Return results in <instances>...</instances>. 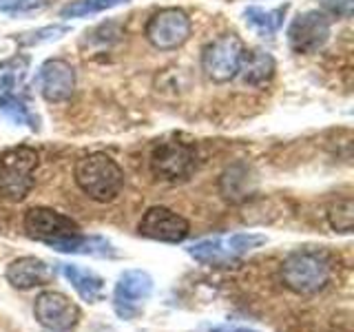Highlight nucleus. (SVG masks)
<instances>
[{"mask_svg": "<svg viewBox=\"0 0 354 332\" xmlns=\"http://www.w3.org/2000/svg\"><path fill=\"white\" fill-rule=\"evenodd\" d=\"M332 277V257L321 248H301L290 252L281 264V279L297 295L324 290Z\"/></svg>", "mask_w": 354, "mask_h": 332, "instance_id": "obj_1", "label": "nucleus"}, {"mask_svg": "<svg viewBox=\"0 0 354 332\" xmlns=\"http://www.w3.org/2000/svg\"><path fill=\"white\" fill-rule=\"evenodd\" d=\"M75 184L93 202L106 204L124 188V171L106 153H91L75 164Z\"/></svg>", "mask_w": 354, "mask_h": 332, "instance_id": "obj_2", "label": "nucleus"}, {"mask_svg": "<svg viewBox=\"0 0 354 332\" xmlns=\"http://www.w3.org/2000/svg\"><path fill=\"white\" fill-rule=\"evenodd\" d=\"M38 153L31 147H14L0 155V197L22 202L36 184Z\"/></svg>", "mask_w": 354, "mask_h": 332, "instance_id": "obj_3", "label": "nucleus"}, {"mask_svg": "<svg viewBox=\"0 0 354 332\" xmlns=\"http://www.w3.org/2000/svg\"><path fill=\"white\" fill-rule=\"evenodd\" d=\"M266 243L263 235L257 232H235V235H217L213 239H202L188 248V255L206 266H226L237 261L246 252Z\"/></svg>", "mask_w": 354, "mask_h": 332, "instance_id": "obj_4", "label": "nucleus"}, {"mask_svg": "<svg viewBox=\"0 0 354 332\" xmlns=\"http://www.w3.org/2000/svg\"><path fill=\"white\" fill-rule=\"evenodd\" d=\"M197 169V151L186 142H160L151 153V173L164 182H184Z\"/></svg>", "mask_w": 354, "mask_h": 332, "instance_id": "obj_5", "label": "nucleus"}, {"mask_svg": "<svg viewBox=\"0 0 354 332\" xmlns=\"http://www.w3.org/2000/svg\"><path fill=\"white\" fill-rule=\"evenodd\" d=\"M243 51H246V47H243V42L235 33L219 36L204 47L202 69L213 82H230L239 73Z\"/></svg>", "mask_w": 354, "mask_h": 332, "instance_id": "obj_6", "label": "nucleus"}, {"mask_svg": "<svg viewBox=\"0 0 354 332\" xmlns=\"http://www.w3.org/2000/svg\"><path fill=\"white\" fill-rule=\"evenodd\" d=\"M191 18H188L182 9H162L158 14H153L147 22L144 36L160 51H173L180 49L182 44L191 38Z\"/></svg>", "mask_w": 354, "mask_h": 332, "instance_id": "obj_7", "label": "nucleus"}, {"mask_svg": "<svg viewBox=\"0 0 354 332\" xmlns=\"http://www.w3.org/2000/svg\"><path fill=\"white\" fill-rule=\"evenodd\" d=\"M330 18L324 11H306L299 14L290 27H288V42L295 53H317L319 49L326 47V42L330 40Z\"/></svg>", "mask_w": 354, "mask_h": 332, "instance_id": "obj_8", "label": "nucleus"}, {"mask_svg": "<svg viewBox=\"0 0 354 332\" xmlns=\"http://www.w3.org/2000/svg\"><path fill=\"white\" fill-rule=\"evenodd\" d=\"M33 317L51 332H66L80 321V308L58 290H44L36 297Z\"/></svg>", "mask_w": 354, "mask_h": 332, "instance_id": "obj_9", "label": "nucleus"}, {"mask_svg": "<svg viewBox=\"0 0 354 332\" xmlns=\"http://www.w3.org/2000/svg\"><path fill=\"white\" fill-rule=\"evenodd\" d=\"M25 230L31 239L44 241L49 246L53 241L77 235V232H80V226H77V221H73L71 217H66L53 208L33 206L25 215Z\"/></svg>", "mask_w": 354, "mask_h": 332, "instance_id": "obj_10", "label": "nucleus"}, {"mask_svg": "<svg viewBox=\"0 0 354 332\" xmlns=\"http://www.w3.org/2000/svg\"><path fill=\"white\" fill-rule=\"evenodd\" d=\"M138 232L142 237L153 241H166V243H180L188 237L191 226L188 221L177 215L175 210L166 206H151L147 213L142 215Z\"/></svg>", "mask_w": 354, "mask_h": 332, "instance_id": "obj_11", "label": "nucleus"}, {"mask_svg": "<svg viewBox=\"0 0 354 332\" xmlns=\"http://www.w3.org/2000/svg\"><path fill=\"white\" fill-rule=\"evenodd\" d=\"M153 293V277L144 270H127L120 275L113 288V308L122 319H133L140 306Z\"/></svg>", "mask_w": 354, "mask_h": 332, "instance_id": "obj_12", "label": "nucleus"}, {"mask_svg": "<svg viewBox=\"0 0 354 332\" xmlns=\"http://www.w3.org/2000/svg\"><path fill=\"white\" fill-rule=\"evenodd\" d=\"M40 89L47 102H64V100H69L75 91L73 66L60 58L47 60L40 66Z\"/></svg>", "mask_w": 354, "mask_h": 332, "instance_id": "obj_13", "label": "nucleus"}, {"mask_svg": "<svg viewBox=\"0 0 354 332\" xmlns=\"http://www.w3.org/2000/svg\"><path fill=\"white\" fill-rule=\"evenodd\" d=\"M7 282L18 290H31V288L47 286L53 279V268L38 257H18L7 266Z\"/></svg>", "mask_w": 354, "mask_h": 332, "instance_id": "obj_14", "label": "nucleus"}, {"mask_svg": "<svg viewBox=\"0 0 354 332\" xmlns=\"http://www.w3.org/2000/svg\"><path fill=\"white\" fill-rule=\"evenodd\" d=\"M53 250L58 252H69V255H91V257H115L118 250L113 248V243L104 237H97V235H82L77 232L73 237H66L60 241H53L49 243Z\"/></svg>", "mask_w": 354, "mask_h": 332, "instance_id": "obj_15", "label": "nucleus"}, {"mask_svg": "<svg viewBox=\"0 0 354 332\" xmlns=\"http://www.w3.org/2000/svg\"><path fill=\"white\" fill-rule=\"evenodd\" d=\"M60 270L66 277V282L75 288V293L80 295L84 302L93 304V302H100V299H102L104 282L100 275H95L93 270H86L77 264H60Z\"/></svg>", "mask_w": 354, "mask_h": 332, "instance_id": "obj_16", "label": "nucleus"}, {"mask_svg": "<svg viewBox=\"0 0 354 332\" xmlns=\"http://www.w3.org/2000/svg\"><path fill=\"white\" fill-rule=\"evenodd\" d=\"M243 77V82L252 84V86H261L266 82H270V77L274 75V60L268 51L261 49H252V51H243L239 73Z\"/></svg>", "mask_w": 354, "mask_h": 332, "instance_id": "obj_17", "label": "nucleus"}, {"mask_svg": "<svg viewBox=\"0 0 354 332\" xmlns=\"http://www.w3.org/2000/svg\"><path fill=\"white\" fill-rule=\"evenodd\" d=\"M288 11V5L277 7V9H261V7H248L243 11L248 25L259 33V36H274L283 25V16Z\"/></svg>", "mask_w": 354, "mask_h": 332, "instance_id": "obj_18", "label": "nucleus"}, {"mask_svg": "<svg viewBox=\"0 0 354 332\" xmlns=\"http://www.w3.org/2000/svg\"><path fill=\"white\" fill-rule=\"evenodd\" d=\"M29 71V58L25 55H14L5 62H0V93H14L22 84Z\"/></svg>", "mask_w": 354, "mask_h": 332, "instance_id": "obj_19", "label": "nucleus"}, {"mask_svg": "<svg viewBox=\"0 0 354 332\" xmlns=\"http://www.w3.org/2000/svg\"><path fill=\"white\" fill-rule=\"evenodd\" d=\"M0 111L14 124H27L29 129H38V118L31 113L29 107L16 93H0Z\"/></svg>", "mask_w": 354, "mask_h": 332, "instance_id": "obj_20", "label": "nucleus"}, {"mask_svg": "<svg viewBox=\"0 0 354 332\" xmlns=\"http://www.w3.org/2000/svg\"><path fill=\"white\" fill-rule=\"evenodd\" d=\"M129 0H75V3H69L66 7L60 9L62 18H82L86 14H95V11H104L111 7L124 5Z\"/></svg>", "mask_w": 354, "mask_h": 332, "instance_id": "obj_21", "label": "nucleus"}, {"mask_svg": "<svg viewBox=\"0 0 354 332\" xmlns=\"http://www.w3.org/2000/svg\"><path fill=\"white\" fill-rule=\"evenodd\" d=\"M328 219L330 226L339 230V232H352V224H354V206H352V197H343L337 199L335 204L328 210Z\"/></svg>", "mask_w": 354, "mask_h": 332, "instance_id": "obj_22", "label": "nucleus"}, {"mask_svg": "<svg viewBox=\"0 0 354 332\" xmlns=\"http://www.w3.org/2000/svg\"><path fill=\"white\" fill-rule=\"evenodd\" d=\"M69 31V27H44L40 31H33L29 36L33 38H18V42L22 44H40V42H47V40H55V38H62V33Z\"/></svg>", "mask_w": 354, "mask_h": 332, "instance_id": "obj_23", "label": "nucleus"}, {"mask_svg": "<svg viewBox=\"0 0 354 332\" xmlns=\"http://www.w3.org/2000/svg\"><path fill=\"white\" fill-rule=\"evenodd\" d=\"M352 3H354V0H321L324 9H328L330 14L341 16V18H350V14H352Z\"/></svg>", "mask_w": 354, "mask_h": 332, "instance_id": "obj_24", "label": "nucleus"}, {"mask_svg": "<svg viewBox=\"0 0 354 332\" xmlns=\"http://www.w3.org/2000/svg\"><path fill=\"white\" fill-rule=\"evenodd\" d=\"M210 332H257V330H252V328H243V326H215V328H210Z\"/></svg>", "mask_w": 354, "mask_h": 332, "instance_id": "obj_25", "label": "nucleus"}]
</instances>
